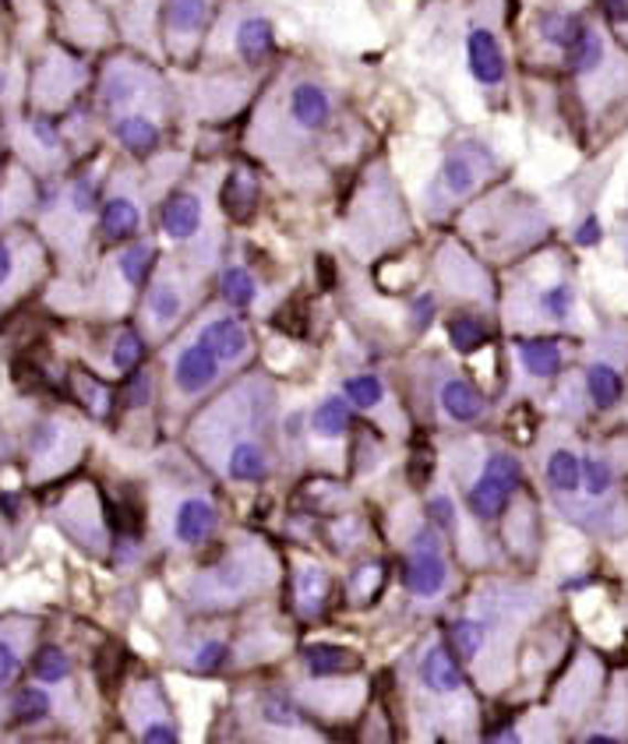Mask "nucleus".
I'll return each mask as SVG.
<instances>
[{
  "label": "nucleus",
  "instance_id": "nucleus-3",
  "mask_svg": "<svg viewBox=\"0 0 628 744\" xmlns=\"http://www.w3.org/2000/svg\"><path fill=\"white\" fill-rule=\"evenodd\" d=\"M466 67L483 93H498L509 78V57L501 50L498 32L488 22H473L466 32Z\"/></svg>",
  "mask_w": 628,
  "mask_h": 744
},
{
  "label": "nucleus",
  "instance_id": "nucleus-29",
  "mask_svg": "<svg viewBox=\"0 0 628 744\" xmlns=\"http://www.w3.org/2000/svg\"><path fill=\"white\" fill-rule=\"evenodd\" d=\"M343 392L350 395V403L361 406V410H374L385 398V385L374 374H356V378H350L347 385H343Z\"/></svg>",
  "mask_w": 628,
  "mask_h": 744
},
{
  "label": "nucleus",
  "instance_id": "nucleus-14",
  "mask_svg": "<svg viewBox=\"0 0 628 744\" xmlns=\"http://www.w3.org/2000/svg\"><path fill=\"white\" fill-rule=\"evenodd\" d=\"M583 25H586V18L576 11H544L536 18V35H541V43H547L551 50H558L565 57L568 46L579 40Z\"/></svg>",
  "mask_w": 628,
  "mask_h": 744
},
{
  "label": "nucleus",
  "instance_id": "nucleus-38",
  "mask_svg": "<svg viewBox=\"0 0 628 744\" xmlns=\"http://www.w3.org/2000/svg\"><path fill=\"white\" fill-rule=\"evenodd\" d=\"M597 11L615 32L628 35V0H597Z\"/></svg>",
  "mask_w": 628,
  "mask_h": 744
},
{
  "label": "nucleus",
  "instance_id": "nucleus-24",
  "mask_svg": "<svg viewBox=\"0 0 628 744\" xmlns=\"http://www.w3.org/2000/svg\"><path fill=\"white\" fill-rule=\"evenodd\" d=\"M220 294H223V300H226V304H233V307H247L251 300L258 297L255 276H251L247 268L233 265V268H226L223 276H220Z\"/></svg>",
  "mask_w": 628,
  "mask_h": 744
},
{
  "label": "nucleus",
  "instance_id": "nucleus-4",
  "mask_svg": "<svg viewBox=\"0 0 628 744\" xmlns=\"http://www.w3.org/2000/svg\"><path fill=\"white\" fill-rule=\"evenodd\" d=\"M286 120L300 135H321L336 120V99L321 82L300 78L286 93Z\"/></svg>",
  "mask_w": 628,
  "mask_h": 744
},
{
  "label": "nucleus",
  "instance_id": "nucleus-17",
  "mask_svg": "<svg viewBox=\"0 0 628 744\" xmlns=\"http://www.w3.org/2000/svg\"><path fill=\"white\" fill-rule=\"evenodd\" d=\"M304 663H308V670L315 678H339V674H350V670L361 667V657L347 646L318 642V646L304 649Z\"/></svg>",
  "mask_w": 628,
  "mask_h": 744
},
{
  "label": "nucleus",
  "instance_id": "nucleus-43",
  "mask_svg": "<svg viewBox=\"0 0 628 744\" xmlns=\"http://www.w3.org/2000/svg\"><path fill=\"white\" fill-rule=\"evenodd\" d=\"M600 237H604V233H600V220H597V215H586V220L579 223V230H576V244L579 247H597Z\"/></svg>",
  "mask_w": 628,
  "mask_h": 744
},
{
  "label": "nucleus",
  "instance_id": "nucleus-41",
  "mask_svg": "<svg viewBox=\"0 0 628 744\" xmlns=\"http://www.w3.org/2000/svg\"><path fill=\"white\" fill-rule=\"evenodd\" d=\"M430 318H435V297L424 294L421 300H414V307H409V321H414L417 332H424L430 325Z\"/></svg>",
  "mask_w": 628,
  "mask_h": 744
},
{
  "label": "nucleus",
  "instance_id": "nucleus-27",
  "mask_svg": "<svg viewBox=\"0 0 628 744\" xmlns=\"http://www.w3.org/2000/svg\"><path fill=\"white\" fill-rule=\"evenodd\" d=\"M448 339L459 353H477L488 342V329L477 318H453L448 321Z\"/></svg>",
  "mask_w": 628,
  "mask_h": 744
},
{
  "label": "nucleus",
  "instance_id": "nucleus-13",
  "mask_svg": "<svg viewBox=\"0 0 628 744\" xmlns=\"http://www.w3.org/2000/svg\"><path fill=\"white\" fill-rule=\"evenodd\" d=\"M421 684L435 695H448L462 688V670L448 649H430L421 660Z\"/></svg>",
  "mask_w": 628,
  "mask_h": 744
},
{
  "label": "nucleus",
  "instance_id": "nucleus-22",
  "mask_svg": "<svg viewBox=\"0 0 628 744\" xmlns=\"http://www.w3.org/2000/svg\"><path fill=\"white\" fill-rule=\"evenodd\" d=\"M226 466H230V477L233 480H262L268 474V456H265L262 445L241 442V445H233Z\"/></svg>",
  "mask_w": 628,
  "mask_h": 744
},
{
  "label": "nucleus",
  "instance_id": "nucleus-44",
  "mask_svg": "<svg viewBox=\"0 0 628 744\" xmlns=\"http://www.w3.org/2000/svg\"><path fill=\"white\" fill-rule=\"evenodd\" d=\"M265 716L273 720V723H283V727H290L294 723V705L286 702V699H273L265 705Z\"/></svg>",
  "mask_w": 628,
  "mask_h": 744
},
{
  "label": "nucleus",
  "instance_id": "nucleus-28",
  "mask_svg": "<svg viewBox=\"0 0 628 744\" xmlns=\"http://www.w3.org/2000/svg\"><path fill=\"white\" fill-rule=\"evenodd\" d=\"M32 670H35V678H40V681L57 684V681L67 678L71 663H67V657H64V649H61V646H43L40 652H35Z\"/></svg>",
  "mask_w": 628,
  "mask_h": 744
},
{
  "label": "nucleus",
  "instance_id": "nucleus-49",
  "mask_svg": "<svg viewBox=\"0 0 628 744\" xmlns=\"http://www.w3.org/2000/svg\"><path fill=\"white\" fill-rule=\"evenodd\" d=\"M11 268H14V258H11V247L0 241V286L11 279Z\"/></svg>",
  "mask_w": 628,
  "mask_h": 744
},
{
  "label": "nucleus",
  "instance_id": "nucleus-25",
  "mask_svg": "<svg viewBox=\"0 0 628 744\" xmlns=\"http://www.w3.org/2000/svg\"><path fill=\"white\" fill-rule=\"evenodd\" d=\"M547 480H551L554 491H565V495L576 491V487L583 483V463L572 456V451L558 448L547 463Z\"/></svg>",
  "mask_w": 628,
  "mask_h": 744
},
{
  "label": "nucleus",
  "instance_id": "nucleus-7",
  "mask_svg": "<svg viewBox=\"0 0 628 744\" xmlns=\"http://www.w3.org/2000/svg\"><path fill=\"white\" fill-rule=\"evenodd\" d=\"M159 226L170 241H194L205 226V202L199 191H173L159 209Z\"/></svg>",
  "mask_w": 628,
  "mask_h": 744
},
{
  "label": "nucleus",
  "instance_id": "nucleus-11",
  "mask_svg": "<svg viewBox=\"0 0 628 744\" xmlns=\"http://www.w3.org/2000/svg\"><path fill=\"white\" fill-rule=\"evenodd\" d=\"M114 138L120 141L124 152L146 159L163 145V127H159L149 114H120L114 120Z\"/></svg>",
  "mask_w": 628,
  "mask_h": 744
},
{
  "label": "nucleus",
  "instance_id": "nucleus-46",
  "mask_svg": "<svg viewBox=\"0 0 628 744\" xmlns=\"http://www.w3.org/2000/svg\"><path fill=\"white\" fill-rule=\"evenodd\" d=\"M14 670H18V657H14V649H11L8 642H0V688H4V684L14 678Z\"/></svg>",
  "mask_w": 628,
  "mask_h": 744
},
{
  "label": "nucleus",
  "instance_id": "nucleus-18",
  "mask_svg": "<svg viewBox=\"0 0 628 744\" xmlns=\"http://www.w3.org/2000/svg\"><path fill=\"white\" fill-rule=\"evenodd\" d=\"M138 96H141V71H135L128 64H117L103 82V106L120 117L124 110H131Z\"/></svg>",
  "mask_w": 628,
  "mask_h": 744
},
{
  "label": "nucleus",
  "instance_id": "nucleus-39",
  "mask_svg": "<svg viewBox=\"0 0 628 744\" xmlns=\"http://www.w3.org/2000/svg\"><path fill=\"white\" fill-rule=\"evenodd\" d=\"M71 205H75V212H93L96 209V180L93 177H82L71 184Z\"/></svg>",
  "mask_w": 628,
  "mask_h": 744
},
{
  "label": "nucleus",
  "instance_id": "nucleus-15",
  "mask_svg": "<svg viewBox=\"0 0 628 744\" xmlns=\"http://www.w3.org/2000/svg\"><path fill=\"white\" fill-rule=\"evenodd\" d=\"M215 530V508L205 498H188L181 508H177L173 519V533L181 543H202L209 533Z\"/></svg>",
  "mask_w": 628,
  "mask_h": 744
},
{
  "label": "nucleus",
  "instance_id": "nucleus-2",
  "mask_svg": "<svg viewBox=\"0 0 628 744\" xmlns=\"http://www.w3.org/2000/svg\"><path fill=\"white\" fill-rule=\"evenodd\" d=\"M519 477H523V469H519V463L512 456H505V451L491 456L488 466H483V477L473 483V491H470V512L483 522L498 519L501 512H505V501L519 487Z\"/></svg>",
  "mask_w": 628,
  "mask_h": 744
},
{
  "label": "nucleus",
  "instance_id": "nucleus-31",
  "mask_svg": "<svg viewBox=\"0 0 628 744\" xmlns=\"http://www.w3.org/2000/svg\"><path fill=\"white\" fill-rule=\"evenodd\" d=\"M329 596V578L321 568H304L300 572V604L308 614L321 610V604H326Z\"/></svg>",
  "mask_w": 628,
  "mask_h": 744
},
{
  "label": "nucleus",
  "instance_id": "nucleus-40",
  "mask_svg": "<svg viewBox=\"0 0 628 744\" xmlns=\"http://www.w3.org/2000/svg\"><path fill=\"white\" fill-rule=\"evenodd\" d=\"M32 138L40 141L43 149H50V152L61 149V131H57V124H53L50 117H35L32 120Z\"/></svg>",
  "mask_w": 628,
  "mask_h": 744
},
{
  "label": "nucleus",
  "instance_id": "nucleus-37",
  "mask_svg": "<svg viewBox=\"0 0 628 744\" xmlns=\"http://www.w3.org/2000/svg\"><path fill=\"white\" fill-rule=\"evenodd\" d=\"M541 307L551 315V318H568L572 311V286L568 283H554L551 289H544L541 294Z\"/></svg>",
  "mask_w": 628,
  "mask_h": 744
},
{
  "label": "nucleus",
  "instance_id": "nucleus-6",
  "mask_svg": "<svg viewBox=\"0 0 628 744\" xmlns=\"http://www.w3.org/2000/svg\"><path fill=\"white\" fill-rule=\"evenodd\" d=\"M233 50L247 67H258L276 53V22L262 11H244L233 25Z\"/></svg>",
  "mask_w": 628,
  "mask_h": 744
},
{
  "label": "nucleus",
  "instance_id": "nucleus-42",
  "mask_svg": "<svg viewBox=\"0 0 628 744\" xmlns=\"http://www.w3.org/2000/svg\"><path fill=\"white\" fill-rule=\"evenodd\" d=\"M223 660H226V646L223 642H205L199 657H194V667H199V670H215V667H223Z\"/></svg>",
  "mask_w": 628,
  "mask_h": 744
},
{
  "label": "nucleus",
  "instance_id": "nucleus-30",
  "mask_svg": "<svg viewBox=\"0 0 628 744\" xmlns=\"http://www.w3.org/2000/svg\"><path fill=\"white\" fill-rule=\"evenodd\" d=\"M181 307H184V300H181V294H177V286H170V283L152 286V294H149V315L159 325H170L177 315H181Z\"/></svg>",
  "mask_w": 628,
  "mask_h": 744
},
{
  "label": "nucleus",
  "instance_id": "nucleus-19",
  "mask_svg": "<svg viewBox=\"0 0 628 744\" xmlns=\"http://www.w3.org/2000/svg\"><path fill=\"white\" fill-rule=\"evenodd\" d=\"M202 342L212 347V353L220 360H237L247 350V329L237 318H215L202 332Z\"/></svg>",
  "mask_w": 628,
  "mask_h": 744
},
{
  "label": "nucleus",
  "instance_id": "nucleus-32",
  "mask_svg": "<svg viewBox=\"0 0 628 744\" xmlns=\"http://www.w3.org/2000/svg\"><path fill=\"white\" fill-rule=\"evenodd\" d=\"M448 635H453V646L459 649V657H466V660H473L477 652L483 649V625L473 621V618L456 621L453 628H448Z\"/></svg>",
  "mask_w": 628,
  "mask_h": 744
},
{
  "label": "nucleus",
  "instance_id": "nucleus-26",
  "mask_svg": "<svg viewBox=\"0 0 628 744\" xmlns=\"http://www.w3.org/2000/svg\"><path fill=\"white\" fill-rule=\"evenodd\" d=\"M152 265H156V247L152 244H135L120 254V276L131 286H146V279L152 276Z\"/></svg>",
  "mask_w": 628,
  "mask_h": 744
},
{
  "label": "nucleus",
  "instance_id": "nucleus-1",
  "mask_svg": "<svg viewBox=\"0 0 628 744\" xmlns=\"http://www.w3.org/2000/svg\"><path fill=\"white\" fill-rule=\"evenodd\" d=\"M498 170V156L488 141L462 138L445 152L435 184H430V205H459L473 198Z\"/></svg>",
  "mask_w": 628,
  "mask_h": 744
},
{
  "label": "nucleus",
  "instance_id": "nucleus-33",
  "mask_svg": "<svg viewBox=\"0 0 628 744\" xmlns=\"http://www.w3.org/2000/svg\"><path fill=\"white\" fill-rule=\"evenodd\" d=\"M50 713V699L40 688H25L22 695L14 699V720L18 723H40Z\"/></svg>",
  "mask_w": 628,
  "mask_h": 744
},
{
  "label": "nucleus",
  "instance_id": "nucleus-8",
  "mask_svg": "<svg viewBox=\"0 0 628 744\" xmlns=\"http://www.w3.org/2000/svg\"><path fill=\"white\" fill-rule=\"evenodd\" d=\"M212 22V0H167L163 29L173 43H199Z\"/></svg>",
  "mask_w": 628,
  "mask_h": 744
},
{
  "label": "nucleus",
  "instance_id": "nucleus-5",
  "mask_svg": "<svg viewBox=\"0 0 628 744\" xmlns=\"http://www.w3.org/2000/svg\"><path fill=\"white\" fill-rule=\"evenodd\" d=\"M448 578V568H445V557L438 551V540L430 536L427 530L414 540V554L406 561V572H403V583L414 596H435Z\"/></svg>",
  "mask_w": 628,
  "mask_h": 744
},
{
  "label": "nucleus",
  "instance_id": "nucleus-48",
  "mask_svg": "<svg viewBox=\"0 0 628 744\" xmlns=\"http://www.w3.org/2000/svg\"><path fill=\"white\" fill-rule=\"evenodd\" d=\"M430 512H435V519H438L441 525H453V501H448V498L430 501Z\"/></svg>",
  "mask_w": 628,
  "mask_h": 744
},
{
  "label": "nucleus",
  "instance_id": "nucleus-21",
  "mask_svg": "<svg viewBox=\"0 0 628 744\" xmlns=\"http://www.w3.org/2000/svg\"><path fill=\"white\" fill-rule=\"evenodd\" d=\"M586 392L600 410H611V406H618V398L625 392V381L611 364H594L586 374Z\"/></svg>",
  "mask_w": 628,
  "mask_h": 744
},
{
  "label": "nucleus",
  "instance_id": "nucleus-23",
  "mask_svg": "<svg viewBox=\"0 0 628 744\" xmlns=\"http://www.w3.org/2000/svg\"><path fill=\"white\" fill-rule=\"evenodd\" d=\"M350 421H353V413H350V403L347 398H326L318 410H315V416H311V431L315 434H321V438H339V434H347V427H350Z\"/></svg>",
  "mask_w": 628,
  "mask_h": 744
},
{
  "label": "nucleus",
  "instance_id": "nucleus-36",
  "mask_svg": "<svg viewBox=\"0 0 628 744\" xmlns=\"http://www.w3.org/2000/svg\"><path fill=\"white\" fill-rule=\"evenodd\" d=\"M583 483H586V491L594 498L607 495V491H611V466L600 463V459H586L583 463Z\"/></svg>",
  "mask_w": 628,
  "mask_h": 744
},
{
  "label": "nucleus",
  "instance_id": "nucleus-9",
  "mask_svg": "<svg viewBox=\"0 0 628 744\" xmlns=\"http://www.w3.org/2000/svg\"><path fill=\"white\" fill-rule=\"evenodd\" d=\"M258 194H262V184L251 167H233L230 177L223 180V191H220V205L223 212L230 215L233 223H247L251 215L258 209Z\"/></svg>",
  "mask_w": 628,
  "mask_h": 744
},
{
  "label": "nucleus",
  "instance_id": "nucleus-12",
  "mask_svg": "<svg viewBox=\"0 0 628 744\" xmlns=\"http://www.w3.org/2000/svg\"><path fill=\"white\" fill-rule=\"evenodd\" d=\"M99 230H103V237L114 241V244L131 241L135 233L141 230V209H138V202H131L128 194L110 198V202H106L103 212H99Z\"/></svg>",
  "mask_w": 628,
  "mask_h": 744
},
{
  "label": "nucleus",
  "instance_id": "nucleus-16",
  "mask_svg": "<svg viewBox=\"0 0 628 744\" xmlns=\"http://www.w3.org/2000/svg\"><path fill=\"white\" fill-rule=\"evenodd\" d=\"M438 398H441V410L459 424H470V421H480L483 416V395L462 378H448L438 392Z\"/></svg>",
  "mask_w": 628,
  "mask_h": 744
},
{
  "label": "nucleus",
  "instance_id": "nucleus-20",
  "mask_svg": "<svg viewBox=\"0 0 628 744\" xmlns=\"http://www.w3.org/2000/svg\"><path fill=\"white\" fill-rule=\"evenodd\" d=\"M519 357H523V368L533 378H551L562 371V350H558V342H551V339L519 342Z\"/></svg>",
  "mask_w": 628,
  "mask_h": 744
},
{
  "label": "nucleus",
  "instance_id": "nucleus-45",
  "mask_svg": "<svg viewBox=\"0 0 628 744\" xmlns=\"http://www.w3.org/2000/svg\"><path fill=\"white\" fill-rule=\"evenodd\" d=\"M141 741H149V744H173L177 741V731L170 727V723H149V727L141 731Z\"/></svg>",
  "mask_w": 628,
  "mask_h": 744
},
{
  "label": "nucleus",
  "instance_id": "nucleus-47",
  "mask_svg": "<svg viewBox=\"0 0 628 744\" xmlns=\"http://www.w3.org/2000/svg\"><path fill=\"white\" fill-rule=\"evenodd\" d=\"M149 385H152L149 374H141V378L135 381V385H131L128 403H131V406H146V403H149Z\"/></svg>",
  "mask_w": 628,
  "mask_h": 744
},
{
  "label": "nucleus",
  "instance_id": "nucleus-10",
  "mask_svg": "<svg viewBox=\"0 0 628 744\" xmlns=\"http://www.w3.org/2000/svg\"><path fill=\"white\" fill-rule=\"evenodd\" d=\"M173 378H177V389L181 392H202L220 378V357H215L212 347H205V342H194V347H188L181 357H177Z\"/></svg>",
  "mask_w": 628,
  "mask_h": 744
},
{
  "label": "nucleus",
  "instance_id": "nucleus-35",
  "mask_svg": "<svg viewBox=\"0 0 628 744\" xmlns=\"http://www.w3.org/2000/svg\"><path fill=\"white\" fill-rule=\"evenodd\" d=\"M75 381H78V389H82V395H85L88 410H93L96 416H106V413H110V389H106L103 381L88 378V374H75Z\"/></svg>",
  "mask_w": 628,
  "mask_h": 744
},
{
  "label": "nucleus",
  "instance_id": "nucleus-34",
  "mask_svg": "<svg viewBox=\"0 0 628 744\" xmlns=\"http://www.w3.org/2000/svg\"><path fill=\"white\" fill-rule=\"evenodd\" d=\"M141 357H146V342H141V336L131 332V329L120 332L117 347H114V364L120 371H131L135 364H141Z\"/></svg>",
  "mask_w": 628,
  "mask_h": 744
}]
</instances>
